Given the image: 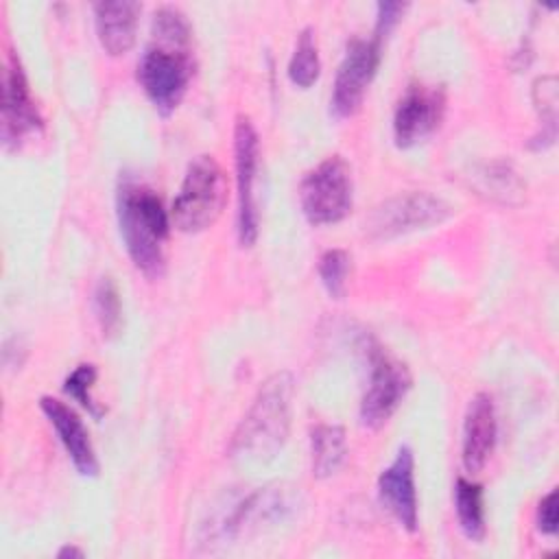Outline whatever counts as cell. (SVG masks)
Masks as SVG:
<instances>
[{
	"mask_svg": "<svg viewBox=\"0 0 559 559\" xmlns=\"http://www.w3.org/2000/svg\"><path fill=\"white\" fill-rule=\"evenodd\" d=\"M116 214L133 266L148 280L162 277L166 269L170 214L164 210L159 194L151 186L124 177L116 192Z\"/></svg>",
	"mask_w": 559,
	"mask_h": 559,
	"instance_id": "obj_1",
	"label": "cell"
},
{
	"mask_svg": "<svg viewBox=\"0 0 559 559\" xmlns=\"http://www.w3.org/2000/svg\"><path fill=\"white\" fill-rule=\"evenodd\" d=\"M293 378L286 371L271 376L258 391L251 408L238 424L229 454L247 463H269L284 448L293 413Z\"/></svg>",
	"mask_w": 559,
	"mask_h": 559,
	"instance_id": "obj_2",
	"label": "cell"
},
{
	"mask_svg": "<svg viewBox=\"0 0 559 559\" xmlns=\"http://www.w3.org/2000/svg\"><path fill=\"white\" fill-rule=\"evenodd\" d=\"M227 201V179L212 155H197L183 175L170 207V223L183 234H199L216 223Z\"/></svg>",
	"mask_w": 559,
	"mask_h": 559,
	"instance_id": "obj_3",
	"label": "cell"
},
{
	"mask_svg": "<svg viewBox=\"0 0 559 559\" xmlns=\"http://www.w3.org/2000/svg\"><path fill=\"white\" fill-rule=\"evenodd\" d=\"M299 203L310 225H332L343 221L354 205L352 170L341 155L317 164L299 183Z\"/></svg>",
	"mask_w": 559,
	"mask_h": 559,
	"instance_id": "obj_4",
	"label": "cell"
},
{
	"mask_svg": "<svg viewBox=\"0 0 559 559\" xmlns=\"http://www.w3.org/2000/svg\"><path fill=\"white\" fill-rule=\"evenodd\" d=\"M190 79L192 59L183 46L153 41L138 63V81L162 116H168L179 107Z\"/></svg>",
	"mask_w": 559,
	"mask_h": 559,
	"instance_id": "obj_5",
	"label": "cell"
},
{
	"mask_svg": "<svg viewBox=\"0 0 559 559\" xmlns=\"http://www.w3.org/2000/svg\"><path fill=\"white\" fill-rule=\"evenodd\" d=\"M450 214V205L430 192H404L376 205L365 218V231L373 240H391L441 225Z\"/></svg>",
	"mask_w": 559,
	"mask_h": 559,
	"instance_id": "obj_6",
	"label": "cell"
},
{
	"mask_svg": "<svg viewBox=\"0 0 559 559\" xmlns=\"http://www.w3.org/2000/svg\"><path fill=\"white\" fill-rule=\"evenodd\" d=\"M369 380L360 400V424L369 430L382 428L411 391L413 378L404 362L389 356L382 347L371 345L369 352Z\"/></svg>",
	"mask_w": 559,
	"mask_h": 559,
	"instance_id": "obj_7",
	"label": "cell"
},
{
	"mask_svg": "<svg viewBox=\"0 0 559 559\" xmlns=\"http://www.w3.org/2000/svg\"><path fill=\"white\" fill-rule=\"evenodd\" d=\"M260 162V140L247 116L236 118L234 127V164L238 186V242L251 247L260 231V212L255 199Z\"/></svg>",
	"mask_w": 559,
	"mask_h": 559,
	"instance_id": "obj_8",
	"label": "cell"
},
{
	"mask_svg": "<svg viewBox=\"0 0 559 559\" xmlns=\"http://www.w3.org/2000/svg\"><path fill=\"white\" fill-rule=\"evenodd\" d=\"M380 46L382 41H378L376 37L354 39L347 46L343 61L338 63L330 98V111L336 118H349L360 109L362 98L380 66Z\"/></svg>",
	"mask_w": 559,
	"mask_h": 559,
	"instance_id": "obj_9",
	"label": "cell"
},
{
	"mask_svg": "<svg viewBox=\"0 0 559 559\" xmlns=\"http://www.w3.org/2000/svg\"><path fill=\"white\" fill-rule=\"evenodd\" d=\"M445 114V92L437 85L411 83L397 100L393 114V140L400 148H411L430 138Z\"/></svg>",
	"mask_w": 559,
	"mask_h": 559,
	"instance_id": "obj_10",
	"label": "cell"
},
{
	"mask_svg": "<svg viewBox=\"0 0 559 559\" xmlns=\"http://www.w3.org/2000/svg\"><path fill=\"white\" fill-rule=\"evenodd\" d=\"M41 129V118L28 90L20 59L9 52L2 70V144L17 148L26 138Z\"/></svg>",
	"mask_w": 559,
	"mask_h": 559,
	"instance_id": "obj_11",
	"label": "cell"
},
{
	"mask_svg": "<svg viewBox=\"0 0 559 559\" xmlns=\"http://www.w3.org/2000/svg\"><path fill=\"white\" fill-rule=\"evenodd\" d=\"M378 500L408 533L417 531V489H415V456L408 445H402L389 467L378 476Z\"/></svg>",
	"mask_w": 559,
	"mask_h": 559,
	"instance_id": "obj_12",
	"label": "cell"
},
{
	"mask_svg": "<svg viewBox=\"0 0 559 559\" xmlns=\"http://www.w3.org/2000/svg\"><path fill=\"white\" fill-rule=\"evenodd\" d=\"M498 421L496 406L489 393H476L465 411L463 419V439H461V461L465 472L478 474L496 445Z\"/></svg>",
	"mask_w": 559,
	"mask_h": 559,
	"instance_id": "obj_13",
	"label": "cell"
},
{
	"mask_svg": "<svg viewBox=\"0 0 559 559\" xmlns=\"http://www.w3.org/2000/svg\"><path fill=\"white\" fill-rule=\"evenodd\" d=\"M39 408L52 424V428H55L61 445L66 448L72 465L76 467V472L81 476H96L100 465H98L90 432H87L83 419L76 415V411L72 406H68L66 402L50 397V395H44L39 400Z\"/></svg>",
	"mask_w": 559,
	"mask_h": 559,
	"instance_id": "obj_14",
	"label": "cell"
},
{
	"mask_svg": "<svg viewBox=\"0 0 559 559\" xmlns=\"http://www.w3.org/2000/svg\"><path fill=\"white\" fill-rule=\"evenodd\" d=\"M140 11L142 4L133 0L94 4L96 35L107 55L120 57L133 48Z\"/></svg>",
	"mask_w": 559,
	"mask_h": 559,
	"instance_id": "obj_15",
	"label": "cell"
},
{
	"mask_svg": "<svg viewBox=\"0 0 559 559\" xmlns=\"http://www.w3.org/2000/svg\"><path fill=\"white\" fill-rule=\"evenodd\" d=\"M310 456H312V476L328 478L336 474L347 456L345 430L334 424H319L310 432Z\"/></svg>",
	"mask_w": 559,
	"mask_h": 559,
	"instance_id": "obj_16",
	"label": "cell"
},
{
	"mask_svg": "<svg viewBox=\"0 0 559 559\" xmlns=\"http://www.w3.org/2000/svg\"><path fill=\"white\" fill-rule=\"evenodd\" d=\"M454 509L461 533L469 542H480L485 537V491L478 483H472L463 476L454 483Z\"/></svg>",
	"mask_w": 559,
	"mask_h": 559,
	"instance_id": "obj_17",
	"label": "cell"
},
{
	"mask_svg": "<svg viewBox=\"0 0 559 559\" xmlns=\"http://www.w3.org/2000/svg\"><path fill=\"white\" fill-rule=\"evenodd\" d=\"M321 74V61H319V50H317V39L312 28H304L297 37L293 57L288 61V79L297 87H310L317 83Z\"/></svg>",
	"mask_w": 559,
	"mask_h": 559,
	"instance_id": "obj_18",
	"label": "cell"
},
{
	"mask_svg": "<svg viewBox=\"0 0 559 559\" xmlns=\"http://www.w3.org/2000/svg\"><path fill=\"white\" fill-rule=\"evenodd\" d=\"M94 312L103 334L107 338H114L122 325V306H120V293L111 277H100V282L96 284Z\"/></svg>",
	"mask_w": 559,
	"mask_h": 559,
	"instance_id": "obj_19",
	"label": "cell"
},
{
	"mask_svg": "<svg viewBox=\"0 0 559 559\" xmlns=\"http://www.w3.org/2000/svg\"><path fill=\"white\" fill-rule=\"evenodd\" d=\"M151 35H153V41L188 48L190 26H188L186 15L179 9H175V7H159L153 13Z\"/></svg>",
	"mask_w": 559,
	"mask_h": 559,
	"instance_id": "obj_20",
	"label": "cell"
},
{
	"mask_svg": "<svg viewBox=\"0 0 559 559\" xmlns=\"http://www.w3.org/2000/svg\"><path fill=\"white\" fill-rule=\"evenodd\" d=\"M323 288L332 299H341L345 295L347 275H349V255L343 249H328L317 264Z\"/></svg>",
	"mask_w": 559,
	"mask_h": 559,
	"instance_id": "obj_21",
	"label": "cell"
},
{
	"mask_svg": "<svg viewBox=\"0 0 559 559\" xmlns=\"http://www.w3.org/2000/svg\"><path fill=\"white\" fill-rule=\"evenodd\" d=\"M96 382V367L90 365V362H81L72 369V373L66 378L63 382V391L74 397L92 417H100L103 415V408L92 400L90 395V389L94 386Z\"/></svg>",
	"mask_w": 559,
	"mask_h": 559,
	"instance_id": "obj_22",
	"label": "cell"
},
{
	"mask_svg": "<svg viewBox=\"0 0 559 559\" xmlns=\"http://www.w3.org/2000/svg\"><path fill=\"white\" fill-rule=\"evenodd\" d=\"M404 11H406V4H402V2H380L378 4V15H376L373 37L378 41H382L393 31V26L397 24V20L402 17Z\"/></svg>",
	"mask_w": 559,
	"mask_h": 559,
	"instance_id": "obj_23",
	"label": "cell"
},
{
	"mask_svg": "<svg viewBox=\"0 0 559 559\" xmlns=\"http://www.w3.org/2000/svg\"><path fill=\"white\" fill-rule=\"evenodd\" d=\"M537 528L544 535H555L557 533V491H548L537 507Z\"/></svg>",
	"mask_w": 559,
	"mask_h": 559,
	"instance_id": "obj_24",
	"label": "cell"
},
{
	"mask_svg": "<svg viewBox=\"0 0 559 559\" xmlns=\"http://www.w3.org/2000/svg\"><path fill=\"white\" fill-rule=\"evenodd\" d=\"M83 555H85V552H83L81 548L70 546V544H68V546H63V548L57 552V557H59V559H66V557H83Z\"/></svg>",
	"mask_w": 559,
	"mask_h": 559,
	"instance_id": "obj_25",
	"label": "cell"
}]
</instances>
